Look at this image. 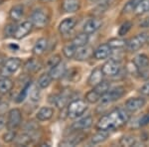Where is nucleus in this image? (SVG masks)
<instances>
[{
  "label": "nucleus",
  "instance_id": "obj_17",
  "mask_svg": "<svg viewBox=\"0 0 149 147\" xmlns=\"http://www.w3.org/2000/svg\"><path fill=\"white\" fill-rule=\"evenodd\" d=\"M53 114H54V109L50 107H43L38 110L36 117L40 121H47V120L51 119Z\"/></svg>",
  "mask_w": 149,
  "mask_h": 147
},
{
  "label": "nucleus",
  "instance_id": "obj_3",
  "mask_svg": "<svg viewBox=\"0 0 149 147\" xmlns=\"http://www.w3.org/2000/svg\"><path fill=\"white\" fill-rule=\"evenodd\" d=\"M88 109V105L81 100H73L68 107V116L70 118H78Z\"/></svg>",
  "mask_w": 149,
  "mask_h": 147
},
{
  "label": "nucleus",
  "instance_id": "obj_37",
  "mask_svg": "<svg viewBox=\"0 0 149 147\" xmlns=\"http://www.w3.org/2000/svg\"><path fill=\"white\" fill-rule=\"evenodd\" d=\"M131 27H132V23L131 22H128V21H126L125 23H123L120 26V28H119V31H118L119 36L126 35L127 33H128V31L131 29Z\"/></svg>",
  "mask_w": 149,
  "mask_h": 147
},
{
  "label": "nucleus",
  "instance_id": "obj_14",
  "mask_svg": "<svg viewBox=\"0 0 149 147\" xmlns=\"http://www.w3.org/2000/svg\"><path fill=\"white\" fill-rule=\"evenodd\" d=\"M92 56H93V49L86 45V46H84V47H80L77 49L74 58H76L77 61H86V60L90 59Z\"/></svg>",
  "mask_w": 149,
  "mask_h": 147
},
{
  "label": "nucleus",
  "instance_id": "obj_45",
  "mask_svg": "<svg viewBox=\"0 0 149 147\" xmlns=\"http://www.w3.org/2000/svg\"><path fill=\"white\" fill-rule=\"evenodd\" d=\"M146 43H147V44L149 45V34H148V36H147V42H146Z\"/></svg>",
  "mask_w": 149,
  "mask_h": 147
},
{
  "label": "nucleus",
  "instance_id": "obj_7",
  "mask_svg": "<svg viewBox=\"0 0 149 147\" xmlns=\"http://www.w3.org/2000/svg\"><path fill=\"white\" fill-rule=\"evenodd\" d=\"M147 36L148 34L146 33H141L136 36H134L133 38H131L128 42L126 43V47L128 49V51L130 52H136L140 49L141 47H143V45L147 42Z\"/></svg>",
  "mask_w": 149,
  "mask_h": 147
},
{
  "label": "nucleus",
  "instance_id": "obj_31",
  "mask_svg": "<svg viewBox=\"0 0 149 147\" xmlns=\"http://www.w3.org/2000/svg\"><path fill=\"white\" fill-rule=\"evenodd\" d=\"M102 95L100 93H97L95 90H92L90 91H88L86 95V100L90 103H95L100 100Z\"/></svg>",
  "mask_w": 149,
  "mask_h": 147
},
{
  "label": "nucleus",
  "instance_id": "obj_32",
  "mask_svg": "<svg viewBox=\"0 0 149 147\" xmlns=\"http://www.w3.org/2000/svg\"><path fill=\"white\" fill-rule=\"evenodd\" d=\"M109 46L111 48V50L113 49H122L123 47L126 46V42L124 40L121 39H117V38H113V39L109 41Z\"/></svg>",
  "mask_w": 149,
  "mask_h": 147
},
{
  "label": "nucleus",
  "instance_id": "obj_18",
  "mask_svg": "<svg viewBox=\"0 0 149 147\" xmlns=\"http://www.w3.org/2000/svg\"><path fill=\"white\" fill-rule=\"evenodd\" d=\"M132 63H133L134 66L136 67V69L145 70V69H147L149 66V58L144 54H139L133 58Z\"/></svg>",
  "mask_w": 149,
  "mask_h": 147
},
{
  "label": "nucleus",
  "instance_id": "obj_13",
  "mask_svg": "<svg viewBox=\"0 0 149 147\" xmlns=\"http://www.w3.org/2000/svg\"><path fill=\"white\" fill-rule=\"evenodd\" d=\"M102 23L100 20L95 18H92L90 20H88L84 25V32L86 34H93V33L97 32V31L102 27Z\"/></svg>",
  "mask_w": 149,
  "mask_h": 147
},
{
  "label": "nucleus",
  "instance_id": "obj_19",
  "mask_svg": "<svg viewBox=\"0 0 149 147\" xmlns=\"http://www.w3.org/2000/svg\"><path fill=\"white\" fill-rule=\"evenodd\" d=\"M66 71H67L66 65L61 62L60 64H58L57 66H55L54 68H52L49 74H50V76L52 77L53 79H60L65 74H66Z\"/></svg>",
  "mask_w": 149,
  "mask_h": 147
},
{
  "label": "nucleus",
  "instance_id": "obj_40",
  "mask_svg": "<svg viewBox=\"0 0 149 147\" xmlns=\"http://www.w3.org/2000/svg\"><path fill=\"white\" fill-rule=\"evenodd\" d=\"M61 63V57L59 56V55H55V56H53L52 58H50L49 61H48V66L50 67V68H54L55 66H57L58 64H60Z\"/></svg>",
  "mask_w": 149,
  "mask_h": 147
},
{
  "label": "nucleus",
  "instance_id": "obj_21",
  "mask_svg": "<svg viewBox=\"0 0 149 147\" xmlns=\"http://www.w3.org/2000/svg\"><path fill=\"white\" fill-rule=\"evenodd\" d=\"M24 15V6L19 4V5H15L12 7L9 12V17L11 20H13L14 22H17L23 17Z\"/></svg>",
  "mask_w": 149,
  "mask_h": 147
},
{
  "label": "nucleus",
  "instance_id": "obj_22",
  "mask_svg": "<svg viewBox=\"0 0 149 147\" xmlns=\"http://www.w3.org/2000/svg\"><path fill=\"white\" fill-rule=\"evenodd\" d=\"M47 47H48V40L46 38H40L34 45L33 53H34L35 55H37V56L43 55L45 53V51L47 50Z\"/></svg>",
  "mask_w": 149,
  "mask_h": 147
},
{
  "label": "nucleus",
  "instance_id": "obj_27",
  "mask_svg": "<svg viewBox=\"0 0 149 147\" xmlns=\"http://www.w3.org/2000/svg\"><path fill=\"white\" fill-rule=\"evenodd\" d=\"M109 88H110V85H109V82H107V81L100 82L98 85H97L95 86H93V90L97 91V93H100V95H102V96L103 95H105V93H107V91H109Z\"/></svg>",
  "mask_w": 149,
  "mask_h": 147
},
{
  "label": "nucleus",
  "instance_id": "obj_41",
  "mask_svg": "<svg viewBox=\"0 0 149 147\" xmlns=\"http://www.w3.org/2000/svg\"><path fill=\"white\" fill-rule=\"evenodd\" d=\"M15 28H16V26H14V27H13V25H12V24H10V25H7L6 28H5V34L13 36L14 31H15Z\"/></svg>",
  "mask_w": 149,
  "mask_h": 147
},
{
  "label": "nucleus",
  "instance_id": "obj_2",
  "mask_svg": "<svg viewBox=\"0 0 149 147\" xmlns=\"http://www.w3.org/2000/svg\"><path fill=\"white\" fill-rule=\"evenodd\" d=\"M124 93H125V88L123 86H115V88L109 90L105 95H103L100 98L102 105H107L113 102H116V100H118L119 98H121L124 95Z\"/></svg>",
  "mask_w": 149,
  "mask_h": 147
},
{
  "label": "nucleus",
  "instance_id": "obj_46",
  "mask_svg": "<svg viewBox=\"0 0 149 147\" xmlns=\"http://www.w3.org/2000/svg\"><path fill=\"white\" fill-rule=\"evenodd\" d=\"M4 1H5V0H0V4H1V3H3Z\"/></svg>",
  "mask_w": 149,
  "mask_h": 147
},
{
  "label": "nucleus",
  "instance_id": "obj_12",
  "mask_svg": "<svg viewBox=\"0 0 149 147\" xmlns=\"http://www.w3.org/2000/svg\"><path fill=\"white\" fill-rule=\"evenodd\" d=\"M110 54H111V48L109 47V44H102L95 50L93 57L97 60H105L110 57Z\"/></svg>",
  "mask_w": 149,
  "mask_h": 147
},
{
  "label": "nucleus",
  "instance_id": "obj_33",
  "mask_svg": "<svg viewBox=\"0 0 149 147\" xmlns=\"http://www.w3.org/2000/svg\"><path fill=\"white\" fill-rule=\"evenodd\" d=\"M140 2H141V0H129L125 4V6L123 7V13H130V12H133Z\"/></svg>",
  "mask_w": 149,
  "mask_h": 147
},
{
  "label": "nucleus",
  "instance_id": "obj_8",
  "mask_svg": "<svg viewBox=\"0 0 149 147\" xmlns=\"http://www.w3.org/2000/svg\"><path fill=\"white\" fill-rule=\"evenodd\" d=\"M32 29H33V24L31 21H24L21 24H19L18 26H16L13 37L18 40L23 39L24 37H26L32 31Z\"/></svg>",
  "mask_w": 149,
  "mask_h": 147
},
{
  "label": "nucleus",
  "instance_id": "obj_16",
  "mask_svg": "<svg viewBox=\"0 0 149 147\" xmlns=\"http://www.w3.org/2000/svg\"><path fill=\"white\" fill-rule=\"evenodd\" d=\"M103 73L102 71V69H95L92 72V74L90 75L88 77V85L91 86H95L97 85L102 82V79H103Z\"/></svg>",
  "mask_w": 149,
  "mask_h": 147
},
{
  "label": "nucleus",
  "instance_id": "obj_15",
  "mask_svg": "<svg viewBox=\"0 0 149 147\" xmlns=\"http://www.w3.org/2000/svg\"><path fill=\"white\" fill-rule=\"evenodd\" d=\"M80 0H63L62 2V9L67 13H74L80 9Z\"/></svg>",
  "mask_w": 149,
  "mask_h": 147
},
{
  "label": "nucleus",
  "instance_id": "obj_36",
  "mask_svg": "<svg viewBox=\"0 0 149 147\" xmlns=\"http://www.w3.org/2000/svg\"><path fill=\"white\" fill-rule=\"evenodd\" d=\"M15 138H16V132L14 131V129H9L3 135V140L6 143H10V142L14 141Z\"/></svg>",
  "mask_w": 149,
  "mask_h": 147
},
{
  "label": "nucleus",
  "instance_id": "obj_25",
  "mask_svg": "<svg viewBox=\"0 0 149 147\" xmlns=\"http://www.w3.org/2000/svg\"><path fill=\"white\" fill-rule=\"evenodd\" d=\"M13 88V82L8 78H3L0 79V93H9Z\"/></svg>",
  "mask_w": 149,
  "mask_h": 147
},
{
  "label": "nucleus",
  "instance_id": "obj_35",
  "mask_svg": "<svg viewBox=\"0 0 149 147\" xmlns=\"http://www.w3.org/2000/svg\"><path fill=\"white\" fill-rule=\"evenodd\" d=\"M136 141L133 136H124L120 139V144L122 146H133Z\"/></svg>",
  "mask_w": 149,
  "mask_h": 147
},
{
  "label": "nucleus",
  "instance_id": "obj_20",
  "mask_svg": "<svg viewBox=\"0 0 149 147\" xmlns=\"http://www.w3.org/2000/svg\"><path fill=\"white\" fill-rule=\"evenodd\" d=\"M93 119L92 116H86L84 118L78 120L77 122H74L73 124V128L74 130H84L86 128H90L93 125Z\"/></svg>",
  "mask_w": 149,
  "mask_h": 147
},
{
  "label": "nucleus",
  "instance_id": "obj_38",
  "mask_svg": "<svg viewBox=\"0 0 149 147\" xmlns=\"http://www.w3.org/2000/svg\"><path fill=\"white\" fill-rule=\"evenodd\" d=\"M29 96H30V100L34 102H37L40 100V91L37 88H33L32 91H30L29 93Z\"/></svg>",
  "mask_w": 149,
  "mask_h": 147
},
{
  "label": "nucleus",
  "instance_id": "obj_26",
  "mask_svg": "<svg viewBox=\"0 0 149 147\" xmlns=\"http://www.w3.org/2000/svg\"><path fill=\"white\" fill-rule=\"evenodd\" d=\"M52 81H53V79H52V77L50 76V74H43V75H41L40 78L38 79L37 85L39 86L40 88H46L51 85Z\"/></svg>",
  "mask_w": 149,
  "mask_h": 147
},
{
  "label": "nucleus",
  "instance_id": "obj_34",
  "mask_svg": "<svg viewBox=\"0 0 149 147\" xmlns=\"http://www.w3.org/2000/svg\"><path fill=\"white\" fill-rule=\"evenodd\" d=\"M31 142V136L28 135V134H22L16 138V144L17 145H22V146H25V145H28L29 143Z\"/></svg>",
  "mask_w": 149,
  "mask_h": 147
},
{
  "label": "nucleus",
  "instance_id": "obj_6",
  "mask_svg": "<svg viewBox=\"0 0 149 147\" xmlns=\"http://www.w3.org/2000/svg\"><path fill=\"white\" fill-rule=\"evenodd\" d=\"M31 22L36 28L42 29L46 27V25L49 22V17H48L46 12L41 10V9H37L31 15Z\"/></svg>",
  "mask_w": 149,
  "mask_h": 147
},
{
  "label": "nucleus",
  "instance_id": "obj_11",
  "mask_svg": "<svg viewBox=\"0 0 149 147\" xmlns=\"http://www.w3.org/2000/svg\"><path fill=\"white\" fill-rule=\"evenodd\" d=\"M76 24H77V19L74 17L64 19L59 25V32L61 33L62 35L69 34V33L74 28Z\"/></svg>",
  "mask_w": 149,
  "mask_h": 147
},
{
  "label": "nucleus",
  "instance_id": "obj_9",
  "mask_svg": "<svg viewBox=\"0 0 149 147\" xmlns=\"http://www.w3.org/2000/svg\"><path fill=\"white\" fill-rule=\"evenodd\" d=\"M146 103L145 98H131L125 102V109L127 111L135 112L141 109Z\"/></svg>",
  "mask_w": 149,
  "mask_h": 147
},
{
  "label": "nucleus",
  "instance_id": "obj_5",
  "mask_svg": "<svg viewBox=\"0 0 149 147\" xmlns=\"http://www.w3.org/2000/svg\"><path fill=\"white\" fill-rule=\"evenodd\" d=\"M22 123V113L18 108H13L8 112V118H7V128L16 129Z\"/></svg>",
  "mask_w": 149,
  "mask_h": 147
},
{
  "label": "nucleus",
  "instance_id": "obj_10",
  "mask_svg": "<svg viewBox=\"0 0 149 147\" xmlns=\"http://www.w3.org/2000/svg\"><path fill=\"white\" fill-rule=\"evenodd\" d=\"M100 69H102L103 75L112 77V76H115V75L118 74L120 67H119V63L118 62L110 59L109 61L105 62L104 64L102 65V67Z\"/></svg>",
  "mask_w": 149,
  "mask_h": 147
},
{
  "label": "nucleus",
  "instance_id": "obj_42",
  "mask_svg": "<svg viewBox=\"0 0 149 147\" xmlns=\"http://www.w3.org/2000/svg\"><path fill=\"white\" fill-rule=\"evenodd\" d=\"M140 93L144 95H149V83L145 84V85H143L141 86Z\"/></svg>",
  "mask_w": 149,
  "mask_h": 147
},
{
  "label": "nucleus",
  "instance_id": "obj_1",
  "mask_svg": "<svg viewBox=\"0 0 149 147\" xmlns=\"http://www.w3.org/2000/svg\"><path fill=\"white\" fill-rule=\"evenodd\" d=\"M129 120V114L124 109H115L100 118L97 123L98 130H111L119 128Z\"/></svg>",
  "mask_w": 149,
  "mask_h": 147
},
{
  "label": "nucleus",
  "instance_id": "obj_44",
  "mask_svg": "<svg viewBox=\"0 0 149 147\" xmlns=\"http://www.w3.org/2000/svg\"><path fill=\"white\" fill-rule=\"evenodd\" d=\"M41 2H43V3H48V2H51L53 0H40Z\"/></svg>",
  "mask_w": 149,
  "mask_h": 147
},
{
  "label": "nucleus",
  "instance_id": "obj_43",
  "mask_svg": "<svg viewBox=\"0 0 149 147\" xmlns=\"http://www.w3.org/2000/svg\"><path fill=\"white\" fill-rule=\"evenodd\" d=\"M7 121H6V118L3 116V115H0V130L2 128H4V126L6 125Z\"/></svg>",
  "mask_w": 149,
  "mask_h": 147
},
{
  "label": "nucleus",
  "instance_id": "obj_4",
  "mask_svg": "<svg viewBox=\"0 0 149 147\" xmlns=\"http://www.w3.org/2000/svg\"><path fill=\"white\" fill-rule=\"evenodd\" d=\"M21 65H22V61L19 58H9V59H7L1 70L2 76L8 77L15 74L20 69Z\"/></svg>",
  "mask_w": 149,
  "mask_h": 147
},
{
  "label": "nucleus",
  "instance_id": "obj_29",
  "mask_svg": "<svg viewBox=\"0 0 149 147\" xmlns=\"http://www.w3.org/2000/svg\"><path fill=\"white\" fill-rule=\"evenodd\" d=\"M136 15H143L149 12V0H141L136 9L134 10Z\"/></svg>",
  "mask_w": 149,
  "mask_h": 147
},
{
  "label": "nucleus",
  "instance_id": "obj_28",
  "mask_svg": "<svg viewBox=\"0 0 149 147\" xmlns=\"http://www.w3.org/2000/svg\"><path fill=\"white\" fill-rule=\"evenodd\" d=\"M84 137L85 135H83V134H78V135H74L73 137H71V138L69 139H66L65 141L62 142V145H65V146H74V145H77V144L81 143V141H83Z\"/></svg>",
  "mask_w": 149,
  "mask_h": 147
},
{
  "label": "nucleus",
  "instance_id": "obj_30",
  "mask_svg": "<svg viewBox=\"0 0 149 147\" xmlns=\"http://www.w3.org/2000/svg\"><path fill=\"white\" fill-rule=\"evenodd\" d=\"M77 49H78V48H77L73 43H72V44H68L63 48V54L65 55V57L68 58V59H72V58H74V55H76Z\"/></svg>",
  "mask_w": 149,
  "mask_h": 147
},
{
  "label": "nucleus",
  "instance_id": "obj_24",
  "mask_svg": "<svg viewBox=\"0 0 149 147\" xmlns=\"http://www.w3.org/2000/svg\"><path fill=\"white\" fill-rule=\"evenodd\" d=\"M88 34H86V33H81V34H79L78 36H76V37L73 39V44L76 46L77 48H80V47H84V46H86L88 44Z\"/></svg>",
  "mask_w": 149,
  "mask_h": 147
},
{
  "label": "nucleus",
  "instance_id": "obj_39",
  "mask_svg": "<svg viewBox=\"0 0 149 147\" xmlns=\"http://www.w3.org/2000/svg\"><path fill=\"white\" fill-rule=\"evenodd\" d=\"M29 88H30V85H28L25 86V88H23L22 91H20V93L18 95V96H17V100H16V102H22L24 100H25V98L27 96V95H28V91H29Z\"/></svg>",
  "mask_w": 149,
  "mask_h": 147
},
{
  "label": "nucleus",
  "instance_id": "obj_23",
  "mask_svg": "<svg viewBox=\"0 0 149 147\" xmlns=\"http://www.w3.org/2000/svg\"><path fill=\"white\" fill-rule=\"evenodd\" d=\"M109 137V130H100L98 132L95 134L92 139H91V143L92 144H98L102 143Z\"/></svg>",
  "mask_w": 149,
  "mask_h": 147
}]
</instances>
